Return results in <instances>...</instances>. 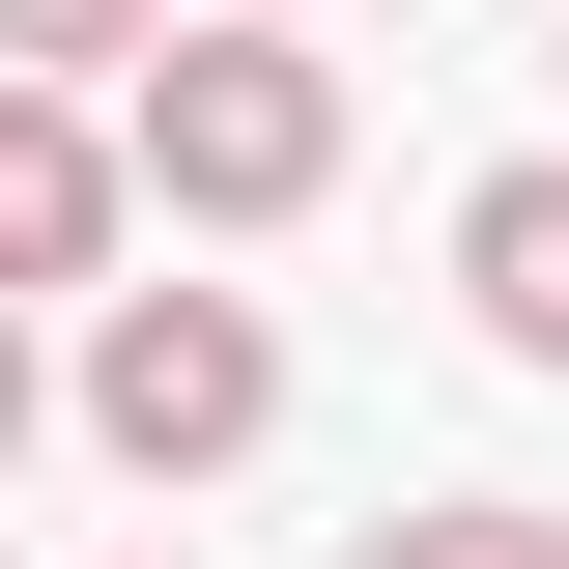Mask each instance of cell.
Here are the masks:
<instances>
[{
	"label": "cell",
	"mask_w": 569,
	"mask_h": 569,
	"mask_svg": "<svg viewBox=\"0 0 569 569\" xmlns=\"http://www.w3.org/2000/svg\"><path fill=\"white\" fill-rule=\"evenodd\" d=\"M456 284H485V342H512V370H569V142L456 200Z\"/></svg>",
	"instance_id": "277c9868"
},
{
	"label": "cell",
	"mask_w": 569,
	"mask_h": 569,
	"mask_svg": "<svg viewBox=\"0 0 569 569\" xmlns=\"http://www.w3.org/2000/svg\"><path fill=\"white\" fill-rule=\"evenodd\" d=\"M58 399H86V456H114V485H228V456L284 427V313H257V284H114Z\"/></svg>",
	"instance_id": "7a4b0ae2"
},
{
	"label": "cell",
	"mask_w": 569,
	"mask_h": 569,
	"mask_svg": "<svg viewBox=\"0 0 569 569\" xmlns=\"http://www.w3.org/2000/svg\"><path fill=\"white\" fill-rule=\"evenodd\" d=\"M342 569H569V512H485V485H456V512H370Z\"/></svg>",
	"instance_id": "5b68a950"
},
{
	"label": "cell",
	"mask_w": 569,
	"mask_h": 569,
	"mask_svg": "<svg viewBox=\"0 0 569 569\" xmlns=\"http://www.w3.org/2000/svg\"><path fill=\"white\" fill-rule=\"evenodd\" d=\"M114 171L171 228H284L313 171H342V58H313L284 0H257V29H171V58H114Z\"/></svg>",
	"instance_id": "6da1fadb"
},
{
	"label": "cell",
	"mask_w": 569,
	"mask_h": 569,
	"mask_svg": "<svg viewBox=\"0 0 569 569\" xmlns=\"http://www.w3.org/2000/svg\"><path fill=\"white\" fill-rule=\"evenodd\" d=\"M29 427H58V370H29V313H0V456H29Z\"/></svg>",
	"instance_id": "52a82bcc"
},
{
	"label": "cell",
	"mask_w": 569,
	"mask_h": 569,
	"mask_svg": "<svg viewBox=\"0 0 569 569\" xmlns=\"http://www.w3.org/2000/svg\"><path fill=\"white\" fill-rule=\"evenodd\" d=\"M114 228H142L114 114H86V86H0V313H29V284H114Z\"/></svg>",
	"instance_id": "3957f363"
},
{
	"label": "cell",
	"mask_w": 569,
	"mask_h": 569,
	"mask_svg": "<svg viewBox=\"0 0 569 569\" xmlns=\"http://www.w3.org/2000/svg\"><path fill=\"white\" fill-rule=\"evenodd\" d=\"M0 58H29V86H114V58H142V0H0Z\"/></svg>",
	"instance_id": "8992f818"
}]
</instances>
